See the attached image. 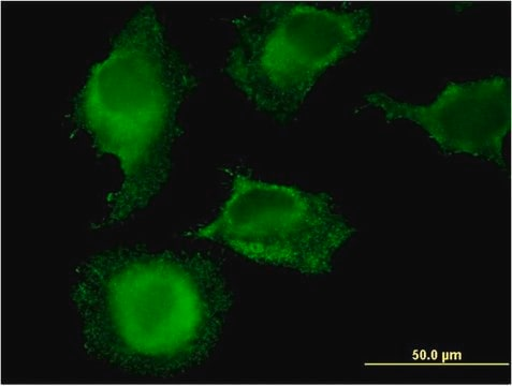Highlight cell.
<instances>
[{
  "label": "cell",
  "mask_w": 512,
  "mask_h": 386,
  "mask_svg": "<svg viewBox=\"0 0 512 386\" xmlns=\"http://www.w3.org/2000/svg\"><path fill=\"white\" fill-rule=\"evenodd\" d=\"M387 120L411 121L446 153L467 154L504 166V142L511 128V84L506 77L450 83L428 106L385 94L367 97Z\"/></svg>",
  "instance_id": "5"
},
{
  "label": "cell",
  "mask_w": 512,
  "mask_h": 386,
  "mask_svg": "<svg viewBox=\"0 0 512 386\" xmlns=\"http://www.w3.org/2000/svg\"><path fill=\"white\" fill-rule=\"evenodd\" d=\"M354 234L325 193L269 184L239 174L221 214L195 235L261 263L324 274Z\"/></svg>",
  "instance_id": "4"
},
{
  "label": "cell",
  "mask_w": 512,
  "mask_h": 386,
  "mask_svg": "<svg viewBox=\"0 0 512 386\" xmlns=\"http://www.w3.org/2000/svg\"><path fill=\"white\" fill-rule=\"evenodd\" d=\"M371 25L367 8L266 4L236 22L239 40L226 72L257 109L283 120L301 108L320 76L360 46Z\"/></svg>",
  "instance_id": "3"
},
{
  "label": "cell",
  "mask_w": 512,
  "mask_h": 386,
  "mask_svg": "<svg viewBox=\"0 0 512 386\" xmlns=\"http://www.w3.org/2000/svg\"><path fill=\"white\" fill-rule=\"evenodd\" d=\"M195 78L169 46L152 6L142 8L93 66L77 97V122L102 153L119 158L124 182L109 222L143 209L163 188L177 117Z\"/></svg>",
  "instance_id": "2"
},
{
  "label": "cell",
  "mask_w": 512,
  "mask_h": 386,
  "mask_svg": "<svg viewBox=\"0 0 512 386\" xmlns=\"http://www.w3.org/2000/svg\"><path fill=\"white\" fill-rule=\"evenodd\" d=\"M75 301L87 347L146 375L177 373L206 359L230 307L211 261L172 252H119L93 261Z\"/></svg>",
  "instance_id": "1"
}]
</instances>
